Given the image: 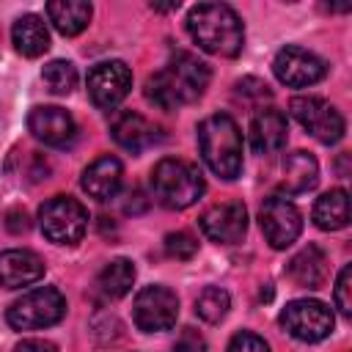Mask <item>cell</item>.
Instances as JSON below:
<instances>
[{"instance_id":"cell-1","label":"cell","mask_w":352,"mask_h":352,"mask_svg":"<svg viewBox=\"0 0 352 352\" xmlns=\"http://www.w3.org/2000/svg\"><path fill=\"white\" fill-rule=\"evenodd\" d=\"M209 80H212L209 63H204L192 52L179 50L160 72H154L146 80V99L160 110H176L182 104L198 102L206 94Z\"/></svg>"},{"instance_id":"cell-2","label":"cell","mask_w":352,"mask_h":352,"mask_svg":"<svg viewBox=\"0 0 352 352\" xmlns=\"http://www.w3.org/2000/svg\"><path fill=\"white\" fill-rule=\"evenodd\" d=\"M190 38L209 55L234 58L245 44V28L239 14L226 3H198L187 14Z\"/></svg>"},{"instance_id":"cell-3","label":"cell","mask_w":352,"mask_h":352,"mask_svg":"<svg viewBox=\"0 0 352 352\" xmlns=\"http://www.w3.org/2000/svg\"><path fill=\"white\" fill-rule=\"evenodd\" d=\"M198 148L204 162L220 179H236L242 170V132L228 113H214L198 124Z\"/></svg>"},{"instance_id":"cell-4","label":"cell","mask_w":352,"mask_h":352,"mask_svg":"<svg viewBox=\"0 0 352 352\" xmlns=\"http://www.w3.org/2000/svg\"><path fill=\"white\" fill-rule=\"evenodd\" d=\"M204 176L198 165L165 157L151 170V195L165 209H187L204 195Z\"/></svg>"},{"instance_id":"cell-5","label":"cell","mask_w":352,"mask_h":352,"mask_svg":"<svg viewBox=\"0 0 352 352\" xmlns=\"http://www.w3.org/2000/svg\"><path fill=\"white\" fill-rule=\"evenodd\" d=\"M66 316V297L55 286H38L14 300L6 311V319L14 330H41L58 324Z\"/></svg>"},{"instance_id":"cell-6","label":"cell","mask_w":352,"mask_h":352,"mask_svg":"<svg viewBox=\"0 0 352 352\" xmlns=\"http://www.w3.org/2000/svg\"><path fill=\"white\" fill-rule=\"evenodd\" d=\"M38 226L50 242L77 245L88 228V212L72 195H52L38 209Z\"/></svg>"},{"instance_id":"cell-7","label":"cell","mask_w":352,"mask_h":352,"mask_svg":"<svg viewBox=\"0 0 352 352\" xmlns=\"http://www.w3.org/2000/svg\"><path fill=\"white\" fill-rule=\"evenodd\" d=\"M280 327L297 341L316 344L333 333L336 316L322 300H292L280 311Z\"/></svg>"},{"instance_id":"cell-8","label":"cell","mask_w":352,"mask_h":352,"mask_svg":"<svg viewBox=\"0 0 352 352\" xmlns=\"http://www.w3.org/2000/svg\"><path fill=\"white\" fill-rule=\"evenodd\" d=\"M289 110L300 121V126L308 129L324 146L338 143L344 138V132H346L344 116L322 96H294L289 102Z\"/></svg>"},{"instance_id":"cell-9","label":"cell","mask_w":352,"mask_h":352,"mask_svg":"<svg viewBox=\"0 0 352 352\" xmlns=\"http://www.w3.org/2000/svg\"><path fill=\"white\" fill-rule=\"evenodd\" d=\"M132 316L143 333L170 330L179 316V297H176V292H170L168 286H160V283L143 286L135 297Z\"/></svg>"},{"instance_id":"cell-10","label":"cell","mask_w":352,"mask_h":352,"mask_svg":"<svg viewBox=\"0 0 352 352\" xmlns=\"http://www.w3.org/2000/svg\"><path fill=\"white\" fill-rule=\"evenodd\" d=\"M258 226H261L264 239L275 250H283V248H289L300 236L302 214H300V209L286 195H270L258 206Z\"/></svg>"},{"instance_id":"cell-11","label":"cell","mask_w":352,"mask_h":352,"mask_svg":"<svg viewBox=\"0 0 352 352\" xmlns=\"http://www.w3.org/2000/svg\"><path fill=\"white\" fill-rule=\"evenodd\" d=\"M129 91H132V72L124 60L96 63L88 74V96L102 110L118 107Z\"/></svg>"},{"instance_id":"cell-12","label":"cell","mask_w":352,"mask_h":352,"mask_svg":"<svg viewBox=\"0 0 352 352\" xmlns=\"http://www.w3.org/2000/svg\"><path fill=\"white\" fill-rule=\"evenodd\" d=\"M272 72H275V77H278L283 85H289V88H308V85L319 82V80L327 74V66H324V60H322L316 52L289 44V47H283V50L275 55Z\"/></svg>"},{"instance_id":"cell-13","label":"cell","mask_w":352,"mask_h":352,"mask_svg":"<svg viewBox=\"0 0 352 352\" xmlns=\"http://www.w3.org/2000/svg\"><path fill=\"white\" fill-rule=\"evenodd\" d=\"M201 231L217 245H234L248 231V209L242 201H223L201 214Z\"/></svg>"},{"instance_id":"cell-14","label":"cell","mask_w":352,"mask_h":352,"mask_svg":"<svg viewBox=\"0 0 352 352\" xmlns=\"http://www.w3.org/2000/svg\"><path fill=\"white\" fill-rule=\"evenodd\" d=\"M28 129L33 132L36 140H41L47 146H55V148L69 146L74 140V135H77L74 118L63 107H55V104L33 107L30 116H28Z\"/></svg>"},{"instance_id":"cell-15","label":"cell","mask_w":352,"mask_h":352,"mask_svg":"<svg viewBox=\"0 0 352 352\" xmlns=\"http://www.w3.org/2000/svg\"><path fill=\"white\" fill-rule=\"evenodd\" d=\"M44 278V258L25 248H11L0 253V286L22 289Z\"/></svg>"},{"instance_id":"cell-16","label":"cell","mask_w":352,"mask_h":352,"mask_svg":"<svg viewBox=\"0 0 352 352\" xmlns=\"http://www.w3.org/2000/svg\"><path fill=\"white\" fill-rule=\"evenodd\" d=\"M157 132H160V129H157L148 118H143L140 113H132V110L118 113V116L113 118V124H110L113 140H116L121 148L132 151V154H140L143 148L154 146L157 138H160Z\"/></svg>"},{"instance_id":"cell-17","label":"cell","mask_w":352,"mask_h":352,"mask_svg":"<svg viewBox=\"0 0 352 352\" xmlns=\"http://www.w3.org/2000/svg\"><path fill=\"white\" fill-rule=\"evenodd\" d=\"M286 135H289V124L286 116L275 107H264L253 116L250 121V146L256 154H272L278 148L286 146Z\"/></svg>"},{"instance_id":"cell-18","label":"cell","mask_w":352,"mask_h":352,"mask_svg":"<svg viewBox=\"0 0 352 352\" xmlns=\"http://www.w3.org/2000/svg\"><path fill=\"white\" fill-rule=\"evenodd\" d=\"M121 179H124L121 162H118L116 157L104 154V157L94 160V162L82 170L80 184H82V190H85L91 198H96V201H110V198L118 192Z\"/></svg>"},{"instance_id":"cell-19","label":"cell","mask_w":352,"mask_h":352,"mask_svg":"<svg viewBox=\"0 0 352 352\" xmlns=\"http://www.w3.org/2000/svg\"><path fill=\"white\" fill-rule=\"evenodd\" d=\"M319 182V162L308 151H292L280 165V190L286 195H300L314 190Z\"/></svg>"},{"instance_id":"cell-20","label":"cell","mask_w":352,"mask_h":352,"mask_svg":"<svg viewBox=\"0 0 352 352\" xmlns=\"http://www.w3.org/2000/svg\"><path fill=\"white\" fill-rule=\"evenodd\" d=\"M286 275L302 289H319L324 283V278H327V256H324V250L319 245L302 248L286 264Z\"/></svg>"},{"instance_id":"cell-21","label":"cell","mask_w":352,"mask_h":352,"mask_svg":"<svg viewBox=\"0 0 352 352\" xmlns=\"http://www.w3.org/2000/svg\"><path fill=\"white\" fill-rule=\"evenodd\" d=\"M11 41L19 55L25 58H38L50 50V30L38 14H25L14 22L11 28Z\"/></svg>"},{"instance_id":"cell-22","label":"cell","mask_w":352,"mask_h":352,"mask_svg":"<svg viewBox=\"0 0 352 352\" xmlns=\"http://www.w3.org/2000/svg\"><path fill=\"white\" fill-rule=\"evenodd\" d=\"M91 14H94L91 3H82V0H50L47 3V16L60 36L82 33L91 22Z\"/></svg>"},{"instance_id":"cell-23","label":"cell","mask_w":352,"mask_h":352,"mask_svg":"<svg viewBox=\"0 0 352 352\" xmlns=\"http://www.w3.org/2000/svg\"><path fill=\"white\" fill-rule=\"evenodd\" d=\"M314 223L322 231H341L349 223V195L346 190L336 187L316 198L314 204Z\"/></svg>"},{"instance_id":"cell-24","label":"cell","mask_w":352,"mask_h":352,"mask_svg":"<svg viewBox=\"0 0 352 352\" xmlns=\"http://www.w3.org/2000/svg\"><path fill=\"white\" fill-rule=\"evenodd\" d=\"M132 283H135V267H132L129 258H113V261H107L102 267L99 278H96V286H99V292L107 300H118V297L129 294Z\"/></svg>"},{"instance_id":"cell-25","label":"cell","mask_w":352,"mask_h":352,"mask_svg":"<svg viewBox=\"0 0 352 352\" xmlns=\"http://www.w3.org/2000/svg\"><path fill=\"white\" fill-rule=\"evenodd\" d=\"M228 308H231V297H228V292L220 289V286H206V289L198 294V300H195V314H198L204 322H209V324H217L220 319H226Z\"/></svg>"},{"instance_id":"cell-26","label":"cell","mask_w":352,"mask_h":352,"mask_svg":"<svg viewBox=\"0 0 352 352\" xmlns=\"http://www.w3.org/2000/svg\"><path fill=\"white\" fill-rule=\"evenodd\" d=\"M41 80L52 94L69 96L74 91V85H77V69L69 60H50L44 66V72H41Z\"/></svg>"},{"instance_id":"cell-27","label":"cell","mask_w":352,"mask_h":352,"mask_svg":"<svg viewBox=\"0 0 352 352\" xmlns=\"http://www.w3.org/2000/svg\"><path fill=\"white\" fill-rule=\"evenodd\" d=\"M198 250V239L190 234V231H170L165 236V253L176 261H187L192 258Z\"/></svg>"},{"instance_id":"cell-28","label":"cell","mask_w":352,"mask_h":352,"mask_svg":"<svg viewBox=\"0 0 352 352\" xmlns=\"http://www.w3.org/2000/svg\"><path fill=\"white\" fill-rule=\"evenodd\" d=\"M333 300H336V308L349 316L352 314V267L344 264L338 278H336V286H333Z\"/></svg>"},{"instance_id":"cell-29","label":"cell","mask_w":352,"mask_h":352,"mask_svg":"<svg viewBox=\"0 0 352 352\" xmlns=\"http://www.w3.org/2000/svg\"><path fill=\"white\" fill-rule=\"evenodd\" d=\"M226 352H270V344L261 336H256L250 330H242V333H236L228 341V349Z\"/></svg>"},{"instance_id":"cell-30","label":"cell","mask_w":352,"mask_h":352,"mask_svg":"<svg viewBox=\"0 0 352 352\" xmlns=\"http://www.w3.org/2000/svg\"><path fill=\"white\" fill-rule=\"evenodd\" d=\"M173 352H206V338L195 327H184L173 344Z\"/></svg>"},{"instance_id":"cell-31","label":"cell","mask_w":352,"mask_h":352,"mask_svg":"<svg viewBox=\"0 0 352 352\" xmlns=\"http://www.w3.org/2000/svg\"><path fill=\"white\" fill-rule=\"evenodd\" d=\"M6 226L11 234H25L30 228V220H28V212L25 209H11L8 217H6Z\"/></svg>"},{"instance_id":"cell-32","label":"cell","mask_w":352,"mask_h":352,"mask_svg":"<svg viewBox=\"0 0 352 352\" xmlns=\"http://www.w3.org/2000/svg\"><path fill=\"white\" fill-rule=\"evenodd\" d=\"M14 352H58V349H55V344L47 341V338H25V341L16 344Z\"/></svg>"}]
</instances>
